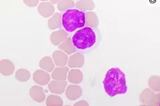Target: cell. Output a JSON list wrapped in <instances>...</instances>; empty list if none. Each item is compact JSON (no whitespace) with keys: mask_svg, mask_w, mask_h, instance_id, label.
I'll use <instances>...</instances> for the list:
<instances>
[{"mask_svg":"<svg viewBox=\"0 0 160 106\" xmlns=\"http://www.w3.org/2000/svg\"><path fill=\"white\" fill-rule=\"evenodd\" d=\"M72 41L76 51L87 55L99 47L102 41V35L96 27H83L73 35Z\"/></svg>","mask_w":160,"mask_h":106,"instance_id":"obj_1","label":"cell"},{"mask_svg":"<svg viewBox=\"0 0 160 106\" xmlns=\"http://www.w3.org/2000/svg\"><path fill=\"white\" fill-rule=\"evenodd\" d=\"M103 85L105 92L111 98L128 92L126 74L119 68H112L108 70L105 76Z\"/></svg>","mask_w":160,"mask_h":106,"instance_id":"obj_2","label":"cell"},{"mask_svg":"<svg viewBox=\"0 0 160 106\" xmlns=\"http://www.w3.org/2000/svg\"><path fill=\"white\" fill-rule=\"evenodd\" d=\"M86 13L77 8L65 11L62 16V25L67 33H73L86 26Z\"/></svg>","mask_w":160,"mask_h":106,"instance_id":"obj_3","label":"cell"},{"mask_svg":"<svg viewBox=\"0 0 160 106\" xmlns=\"http://www.w3.org/2000/svg\"><path fill=\"white\" fill-rule=\"evenodd\" d=\"M140 101L145 105H159V94H156L152 90L147 88L142 92L140 95Z\"/></svg>","mask_w":160,"mask_h":106,"instance_id":"obj_4","label":"cell"},{"mask_svg":"<svg viewBox=\"0 0 160 106\" xmlns=\"http://www.w3.org/2000/svg\"><path fill=\"white\" fill-rule=\"evenodd\" d=\"M68 85V82L66 80H56L49 82L48 88L50 92L55 94H61L64 92Z\"/></svg>","mask_w":160,"mask_h":106,"instance_id":"obj_5","label":"cell"},{"mask_svg":"<svg viewBox=\"0 0 160 106\" xmlns=\"http://www.w3.org/2000/svg\"><path fill=\"white\" fill-rule=\"evenodd\" d=\"M33 78L35 82L40 85H46L48 84L51 80L49 72L43 70H38L33 73Z\"/></svg>","mask_w":160,"mask_h":106,"instance_id":"obj_6","label":"cell"},{"mask_svg":"<svg viewBox=\"0 0 160 106\" xmlns=\"http://www.w3.org/2000/svg\"><path fill=\"white\" fill-rule=\"evenodd\" d=\"M29 95L34 101L38 103L44 102L46 98L43 88L41 86H39V85H33L30 88Z\"/></svg>","mask_w":160,"mask_h":106,"instance_id":"obj_7","label":"cell"},{"mask_svg":"<svg viewBox=\"0 0 160 106\" xmlns=\"http://www.w3.org/2000/svg\"><path fill=\"white\" fill-rule=\"evenodd\" d=\"M66 89V95L69 100H76L81 98L82 89L79 85H69Z\"/></svg>","mask_w":160,"mask_h":106,"instance_id":"obj_8","label":"cell"},{"mask_svg":"<svg viewBox=\"0 0 160 106\" xmlns=\"http://www.w3.org/2000/svg\"><path fill=\"white\" fill-rule=\"evenodd\" d=\"M84 61L85 60L83 54L78 53L72 55V56L68 58V67L71 68H79L83 66Z\"/></svg>","mask_w":160,"mask_h":106,"instance_id":"obj_9","label":"cell"},{"mask_svg":"<svg viewBox=\"0 0 160 106\" xmlns=\"http://www.w3.org/2000/svg\"><path fill=\"white\" fill-rule=\"evenodd\" d=\"M14 70L15 67L12 61L8 59H3L0 61V72L3 76H11Z\"/></svg>","mask_w":160,"mask_h":106,"instance_id":"obj_10","label":"cell"},{"mask_svg":"<svg viewBox=\"0 0 160 106\" xmlns=\"http://www.w3.org/2000/svg\"><path fill=\"white\" fill-rule=\"evenodd\" d=\"M53 60L55 65L57 67H65L68 61V55L60 50H56L55 51L52 55Z\"/></svg>","mask_w":160,"mask_h":106,"instance_id":"obj_11","label":"cell"},{"mask_svg":"<svg viewBox=\"0 0 160 106\" xmlns=\"http://www.w3.org/2000/svg\"><path fill=\"white\" fill-rule=\"evenodd\" d=\"M69 72L68 67H58L53 70L52 73V78L56 80H66L68 78V74Z\"/></svg>","mask_w":160,"mask_h":106,"instance_id":"obj_12","label":"cell"},{"mask_svg":"<svg viewBox=\"0 0 160 106\" xmlns=\"http://www.w3.org/2000/svg\"><path fill=\"white\" fill-rule=\"evenodd\" d=\"M68 81L73 84H78L83 80V74L79 69H72L68 74Z\"/></svg>","mask_w":160,"mask_h":106,"instance_id":"obj_13","label":"cell"},{"mask_svg":"<svg viewBox=\"0 0 160 106\" xmlns=\"http://www.w3.org/2000/svg\"><path fill=\"white\" fill-rule=\"evenodd\" d=\"M39 67L48 72H52L55 69L53 59L49 57H43L39 62Z\"/></svg>","mask_w":160,"mask_h":106,"instance_id":"obj_14","label":"cell"},{"mask_svg":"<svg viewBox=\"0 0 160 106\" xmlns=\"http://www.w3.org/2000/svg\"><path fill=\"white\" fill-rule=\"evenodd\" d=\"M54 6L51 3H42L39 5L38 11L44 17L51 16L54 12Z\"/></svg>","mask_w":160,"mask_h":106,"instance_id":"obj_15","label":"cell"},{"mask_svg":"<svg viewBox=\"0 0 160 106\" xmlns=\"http://www.w3.org/2000/svg\"><path fill=\"white\" fill-rule=\"evenodd\" d=\"M68 33L63 30H60L56 32H53L51 35V42L53 45H58L59 43H61L63 41L66 39L68 37Z\"/></svg>","mask_w":160,"mask_h":106,"instance_id":"obj_16","label":"cell"},{"mask_svg":"<svg viewBox=\"0 0 160 106\" xmlns=\"http://www.w3.org/2000/svg\"><path fill=\"white\" fill-rule=\"evenodd\" d=\"M59 48L63 50V51L68 54H72V53L76 52V49H75L73 47V44L72 41V39L70 38L65 40V41L59 45Z\"/></svg>","mask_w":160,"mask_h":106,"instance_id":"obj_17","label":"cell"},{"mask_svg":"<svg viewBox=\"0 0 160 106\" xmlns=\"http://www.w3.org/2000/svg\"><path fill=\"white\" fill-rule=\"evenodd\" d=\"M48 26L50 29H55L62 27V16L61 14L57 13L49 20Z\"/></svg>","mask_w":160,"mask_h":106,"instance_id":"obj_18","label":"cell"},{"mask_svg":"<svg viewBox=\"0 0 160 106\" xmlns=\"http://www.w3.org/2000/svg\"><path fill=\"white\" fill-rule=\"evenodd\" d=\"M31 74L28 70L19 68L16 72V78L20 82H27L30 78Z\"/></svg>","mask_w":160,"mask_h":106,"instance_id":"obj_19","label":"cell"},{"mask_svg":"<svg viewBox=\"0 0 160 106\" xmlns=\"http://www.w3.org/2000/svg\"><path fill=\"white\" fill-rule=\"evenodd\" d=\"M46 105L48 106H62L63 100L58 95L52 94L48 97Z\"/></svg>","mask_w":160,"mask_h":106,"instance_id":"obj_20","label":"cell"},{"mask_svg":"<svg viewBox=\"0 0 160 106\" xmlns=\"http://www.w3.org/2000/svg\"><path fill=\"white\" fill-rule=\"evenodd\" d=\"M158 76H152L149 78V85L154 92H159L160 90V82Z\"/></svg>","mask_w":160,"mask_h":106,"instance_id":"obj_21","label":"cell"},{"mask_svg":"<svg viewBox=\"0 0 160 106\" xmlns=\"http://www.w3.org/2000/svg\"><path fill=\"white\" fill-rule=\"evenodd\" d=\"M73 6V2L71 0H61L59 2L58 8L61 12L66 11L67 9L72 8Z\"/></svg>","mask_w":160,"mask_h":106,"instance_id":"obj_22","label":"cell"},{"mask_svg":"<svg viewBox=\"0 0 160 106\" xmlns=\"http://www.w3.org/2000/svg\"><path fill=\"white\" fill-rule=\"evenodd\" d=\"M24 3L29 7H35L38 3V0H23Z\"/></svg>","mask_w":160,"mask_h":106,"instance_id":"obj_23","label":"cell"},{"mask_svg":"<svg viewBox=\"0 0 160 106\" xmlns=\"http://www.w3.org/2000/svg\"><path fill=\"white\" fill-rule=\"evenodd\" d=\"M74 105H79V106L87 105V106H88L89 104L87 102H86V101H85V100H80V101H79L78 102L75 104Z\"/></svg>","mask_w":160,"mask_h":106,"instance_id":"obj_24","label":"cell"},{"mask_svg":"<svg viewBox=\"0 0 160 106\" xmlns=\"http://www.w3.org/2000/svg\"><path fill=\"white\" fill-rule=\"evenodd\" d=\"M52 2H53V3H57L58 2H59L60 0H51Z\"/></svg>","mask_w":160,"mask_h":106,"instance_id":"obj_25","label":"cell"},{"mask_svg":"<svg viewBox=\"0 0 160 106\" xmlns=\"http://www.w3.org/2000/svg\"><path fill=\"white\" fill-rule=\"evenodd\" d=\"M41 1H46V0H41Z\"/></svg>","mask_w":160,"mask_h":106,"instance_id":"obj_26","label":"cell"}]
</instances>
